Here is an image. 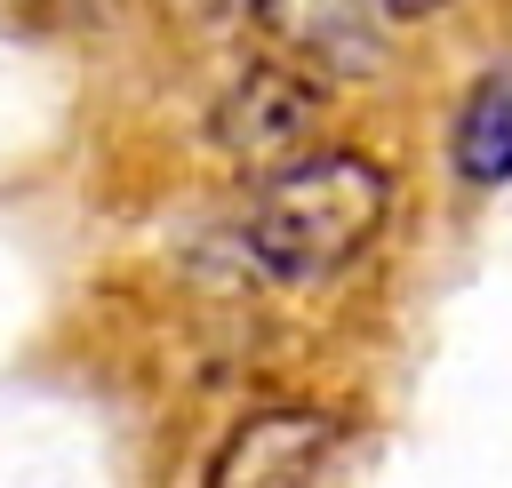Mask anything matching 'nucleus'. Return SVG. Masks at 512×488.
Instances as JSON below:
<instances>
[{
	"instance_id": "obj_4",
	"label": "nucleus",
	"mask_w": 512,
	"mask_h": 488,
	"mask_svg": "<svg viewBox=\"0 0 512 488\" xmlns=\"http://www.w3.org/2000/svg\"><path fill=\"white\" fill-rule=\"evenodd\" d=\"M328 456H336V416H320V408H264V416L232 424V440L208 456L200 488H312Z\"/></svg>"
},
{
	"instance_id": "obj_2",
	"label": "nucleus",
	"mask_w": 512,
	"mask_h": 488,
	"mask_svg": "<svg viewBox=\"0 0 512 488\" xmlns=\"http://www.w3.org/2000/svg\"><path fill=\"white\" fill-rule=\"evenodd\" d=\"M248 24L264 56L304 80H360L384 56V0H256Z\"/></svg>"
},
{
	"instance_id": "obj_3",
	"label": "nucleus",
	"mask_w": 512,
	"mask_h": 488,
	"mask_svg": "<svg viewBox=\"0 0 512 488\" xmlns=\"http://www.w3.org/2000/svg\"><path fill=\"white\" fill-rule=\"evenodd\" d=\"M312 120H320V80L288 72V64H248L232 80V96L216 104V144L240 160V168H288L312 152Z\"/></svg>"
},
{
	"instance_id": "obj_6",
	"label": "nucleus",
	"mask_w": 512,
	"mask_h": 488,
	"mask_svg": "<svg viewBox=\"0 0 512 488\" xmlns=\"http://www.w3.org/2000/svg\"><path fill=\"white\" fill-rule=\"evenodd\" d=\"M432 8H448V0H384V16H400V24H416V16H432Z\"/></svg>"
},
{
	"instance_id": "obj_5",
	"label": "nucleus",
	"mask_w": 512,
	"mask_h": 488,
	"mask_svg": "<svg viewBox=\"0 0 512 488\" xmlns=\"http://www.w3.org/2000/svg\"><path fill=\"white\" fill-rule=\"evenodd\" d=\"M448 160L464 184H512V72H480L472 96L456 104Z\"/></svg>"
},
{
	"instance_id": "obj_1",
	"label": "nucleus",
	"mask_w": 512,
	"mask_h": 488,
	"mask_svg": "<svg viewBox=\"0 0 512 488\" xmlns=\"http://www.w3.org/2000/svg\"><path fill=\"white\" fill-rule=\"evenodd\" d=\"M392 216V176L360 152H304L272 168L248 200V256L280 288L336 280Z\"/></svg>"
}]
</instances>
